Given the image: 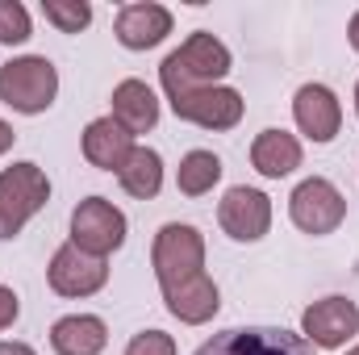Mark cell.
<instances>
[{
  "label": "cell",
  "instance_id": "30bf717a",
  "mask_svg": "<svg viewBox=\"0 0 359 355\" xmlns=\"http://www.w3.org/2000/svg\"><path fill=\"white\" fill-rule=\"evenodd\" d=\"M217 226L234 243H259L271 230V196L251 184L226 188V196L217 201Z\"/></svg>",
  "mask_w": 359,
  "mask_h": 355
},
{
  "label": "cell",
  "instance_id": "52a82bcc",
  "mask_svg": "<svg viewBox=\"0 0 359 355\" xmlns=\"http://www.w3.org/2000/svg\"><path fill=\"white\" fill-rule=\"evenodd\" d=\"M288 217L301 234H313V239L334 234L347 217V196L326 176H309L288 192Z\"/></svg>",
  "mask_w": 359,
  "mask_h": 355
},
{
  "label": "cell",
  "instance_id": "9c48e42d",
  "mask_svg": "<svg viewBox=\"0 0 359 355\" xmlns=\"http://www.w3.org/2000/svg\"><path fill=\"white\" fill-rule=\"evenodd\" d=\"M196 355H313V347L284 326H230L201 343Z\"/></svg>",
  "mask_w": 359,
  "mask_h": 355
},
{
  "label": "cell",
  "instance_id": "4fadbf2b",
  "mask_svg": "<svg viewBox=\"0 0 359 355\" xmlns=\"http://www.w3.org/2000/svg\"><path fill=\"white\" fill-rule=\"evenodd\" d=\"M172 8L155 4V0H134V4H121L117 8V21H113V34L126 51H155L168 34H172Z\"/></svg>",
  "mask_w": 359,
  "mask_h": 355
},
{
  "label": "cell",
  "instance_id": "ba28073f",
  "mask_svg": "<svg viewBox=\"0 0 359 355\" xmlns=\"http://www.w3.org/2000/svg\"><path fill=\"white\" fill-rule=\"evenodd\" d=\"M359 335V305L351 297H322L301 314V339L318 351H339L355 343Z\"/></svg>",
  "mask_w": 359,
  "mask_h": 355
},
{
  "label": "cell",
  "instance_id": "cb8c5ba5",
  "mask_svg": "<svg viewBox=\"0 0 359 355\" xmlns=\"http://www.w3.org/2000/svg\"><path fill=\"white\" fill-rule=\"evenodd\" d=\"M17 318H21V297L8 284H0V330H8Z\"/></svg>",
  "mask_w": 359,
  "mask_h": 355
},
{
  "label": "cell",
  "instance_id": "277c9868",
  "mask_svg": "<svg viewBox=\"0 0 359 355\" xmlns=\"http://www.w3.org/2000/svg\"><path fill=\"white\" fill-rule=\"evenodd\" d=\"M159 84H163V96L180 121H192V126L213 130V134L234 130L247 113L243 92L226 88V84H213V88H188V84H168V80H159Z\"/></svg>",
  "mask_w": 359,
  "mask_h": 355
},
{
  "label": "cell",
  "instance_id": "8fae6325",
  "mask_svg": "<svg viewBox=\"0 0 359 355\" xmlns=\"http://www.w3.org/2000/svg\"><path fill=\"white\" fill-rule=\"evenodd\" d=\"M46 280L59 297L67 301H84V297H96L104 284H109V260H96V255H84L80 247L63 243L50 264H46Z\"/></svg>",
  "mask_w": 359,
  "mask_h": 355
},
{
  "label": "cell",
  "instance_id": "2e32d148",
  "mask_svg": "<svg viewBox=\"0 0 359 355\" xmlns=\"http://www.w3.org/2000/svg\"><path fill=\"white\" fill-rule=\"evenodd\" d=\"M301 138L297 134H288V130H259L255 134V142H251V168L259 172L264 180H284L292 176L297 168H301Z\"/></svg>",
  "mask_w": 359,
  "mask_h": 355
},
{
  "label": "cell",
  "instance_id": "7c38bea8",
  "mask_svg": "<svg viewBox=\"0 0 359 355\" xmlns=\"http://www.w3.org/2000/svg\"><path fill=\"white\" fill-rule=\"evenodd\" d=\"M292 121L309 142H334L343 130V100L326 84H301L292 96Z\"/></svg>",
  "mask_w": 359,
  "mask_h": 355
},
{
  "label": "cell",
  "instance_id": "9a60e30c",
  "mask_svg": "<svg viewBox=\"0 0 359 355\" xmlns=\"http://www.w3.org/2000/svg\"><path fill=\"white\" fill-rule=\"evenodd\" d=\"M159 293H163L168 314L180 318L184 326H205V322H213V314L222 309V293H217V284L209 280V272H201V276H192V280H180L172 288H159Z\"/></svg>",
  "mask_w": 359,
  "mask_h": 355
},
{
  "label": "cell",
  "instance_id": "d6986e66",
  "mask_svg": "<svg viewBox=\"0 0 359 355\" xmlns=\"http://www.w3.org/2000/svg\"><path fill=\"white\" fill-rule=\"evenodd\" d=\"M117 184H121L134 201H155L159 188H163V159H159V151L134 147L130 159H126L121 172H117Z\"/></svg>",
  "mask_w": 359,
  "mask_h": 355
},
{
  "label": "cell",
  "instance_id": "4316f807",
  "mask_svg": "<svg viewBox=\"0 0 359 355\" xmlns=\"http://www.w3.org/2000/svg\"><path fill=\"white\" fill-rule=\"evenodd\" d=\"M347 42H351V46L359 51V13L351 17V25H347Z\"/></svg>",
  "mask_w": 359,
  "mask_h": 355
},
{
  "label": "cell",
  "instance_id": "484cf974",
  "mask_svg": "<svg viewBox=\"0 0 359 355\" xmlns=\"http://www.w3.org/2000/svg\"><path fill=\"white\" fill-rule=\"evenodd\" d=\"M13 138H17V134H13V126L0 117V155H8V151H13Z\"/></svg>",
  "mask_w": 359,
  "mask_h": 355
},
{
  "label": "cell",
  "instance_id": "8992f818",
  "mask_svg": "<svg viewBox=\"0 0 359 355\" xmlns=\"http://www.w3.org/2000/svg\"><path fill=\"white\" fill-rule=\"evenodd\" d=\"M130 234V222L126 213L104 201V196H84L76 209H72V247H80L84 255H96V260H109Z\"/></svg>",
  "mask_w": 359,
  "mask_h": 355
},
{
  "label": "cell",
  "instance_id": "6da1fadb",
  "mask_svg": "<svg viewBox=\"0 0 359 355\" xmlns=\"http://www.w3.org/2000/svg\"><path fill=\"white\" fill-rule=\"evenodd\" d=\"M230 67H234L230 46L222 38H213L209 29H196L159 63V80L188 84V88H213V84H222L230 76Z\"/></svg>",
  "mask_w": 359,
  "mask_h": 355
},
{
  "label": "cell",
  "instance_id": "d4e9b609",
  "mask_svg": "<svg viewBox=\"0 0 359 355\" xmlns=\"http://www.w3.org/2000/svg\"><path fill=\"white\" fill-rule=\"evenodd\" d=\"M0 355H38L29 343H17V339H8V343H0Z\"/></svg>",
  "mask_w": 359,
  "mask_h": 355
},
{
  "label": "cell",
  "instance_id": "603a6c76",
  "mask_svg": "<svg viewBox=\"0 0 359 355\" xmlns=\"http://www.w3.org/2000/svg\"><path fill=\"white\" fill-rule=\"evenodd\" d=\"M126 355H176V339L168 330H138L126 343Z\"/></svg>",
  "mask_w": 359,
  "mask_h": 355
},
{
  "label": "cell",
  "instance_id": "3957f363",
  "mask_svg": "<svg viewBox=\"0 0 359 355\" xmlns=\"http://www.w3.org/2000/svg\"><path fill=\"white\" fill-rule=\"evenodd\" d=\"M59 96V67L46 55H21L0 67V100L13 113L38 117L55 105Z\"/></svg>",
  "mask_w": 359,
  "mask_h": 355
},
{
  "label": "cell",
  "instance_id": "44dd1931",
  "mask_svg": "<svg viewBox=\"0 0 359 355\" xmlns=\"http://www.w3.org/2000/svg\"><path fill=\"white\" fill-rule=\"evenodd\" d=\"M42 17L59 34H80L92 25V4L88 0H42Z\"/></svg>",
  "mask_w": 359,
  "mask_h": 355
},
{
  "label": "cell",
  "instance_id": "f1b7e54d",
  "mask_svg": "<svg viewBox=\"0 0 359 355\" xmlns=\"http://www.w3.org/2000/svg\"><path fill=\"white\" fill-rule=\"evenodd\" d=\"M347 355H359V343H355V347H351V351H347Z\"/></svg>",
  "mask_w": 359,
  "mask_h": 355
},
{
  "label": "cell",
  "instance_id": "ac0fdd59",
  "mask_svg": "<svg viewBox=\"0 0 359 355\" xmlns=\"http://www.w3.org/2000/svg\"><path fill=\"white\" fill-rule=\"evenodd\" d=\"M109 343V326L96 314H67L50 326L55 355H100Z\"/></svg>",
  "mask_w": 359,
  "mask_h": 355
},
{
  "label": "cell",
  "instance_id": "ffe728a7",
  "mask_svg": "<svg viewBox=\"0 0 359 355\" xmlns=\"http://www.w3.org/2000/svg\"><path fill=\"white\" fill-rule=\"evenodd\" d=\"M222 180V159L213 151H188L176 168V188L184 196H205Z\"/></svg>",
  "mask_w": 359,
  "mask_h": 355
},
{
  "label": "cell",
  "instance_id": "5bb4252c",
  "mask_svg": "<svg viewBox=\"0 0 359 355\" xmlns=\"http://www.w3.org/2000/svg\"><path fill=\"white\" fill-rule=\"evenodd\" d=\"M80 147H84V159L100 172H121V163L130 159V151L138 147V138L113 121V117H92L80 134Z\"/></svg>",
  "mask_w": 359,
  "mask_h": 355
},
{
  "label": "cell",
  "instance_id": "e0dca14e",
  "mask_svg": "<svg viewBox=\"0 0 359 355\" xmlns=\"http://www.w3.org/2000/svg\"><path fill=\"white\" fill-rule=\"evenodd\" d=\"M113 121H121L134 138L159 126V96L147 80H121L113 88Z\"/></svg>",
  "mask_w": 359,
  "mask_h": 355
},
{
  "label": "cell",
  "instance_id": "7a4b0ae2",
  "mask_svg": "<svg viewBox=\"0 0 359 355\" xmlns=\"http://www.w3.org/2000/svg\"><path fill=\"white\" fill-rule=\"evenodd\" d=\"M50 201V180L38 163L21 159L0 168V243L17 239Z\"/></svg>",
  "mask_w": 359,
  "mask_h": 355
},
{
  "label": "cell",
  "instance_id": "5b68a950",
  "mask_svg": "<svg viewBox=\"0 0 359 355\" xmlns=\"http://www.w3.org/2000/svg\"><path fill=\"white\" fill-rule=\"evenodd\" d=\"M151 267L159 288H172L180 280H192L205 272V234L188 222H168L159 226L155 243H151Z\"/></svg>",
  "mask_w": 359,
  "mask_h": 355
},
{
  "label": "cell",
  "instance_id": "83f0119b",
  "mask_svg": "<svg viewBox=\"0 0 359 355\" xmlns=\"http://www.w3.org/2000/svg\"><path fill=\"white\" fill-rule=\"evenodd\" d=\"M355 117H359V84H355Z\"/></svg>",
  "mask_w": 359,
  "mask_h": 355
},
{
  "label": "cell",
  "instance_id": "7402d4cb",
  "mask_svg": "<svg viewBox=\"0 0 359 355\" xmlns=\"http://www.w3.org/2000/svg\"><path fill=\"white\" fill-rule=\"evenodd\" d=\"M34 38V25H29V8L21 0H0V42L4 46H21Z\"/></svg>",
  "mask_w": 359,
  "mask_h": 355
}]
</instances>
